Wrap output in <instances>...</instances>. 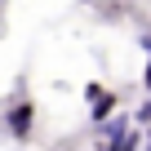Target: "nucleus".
I'll return each instance as SVG.
<instances>
[{"label": "nucleus", "instance_id": "nucleus-2", "mask_svg": "<svg viewBox=\"0 0 151 151\" xmlns=\"http://www.w3.org/2000/svg\"><path fill=\"white\" fill-rule=\"evenodd\" d=\"M116 111H120V93H111V89H102V93H98V98L89 102V124L98 129V124H102V120H111Z\"/></svg>", "mask_w": 151, "mask_h": 151}, {"label": "nucleus", "instance_id": "nucleus-1", "mask_svg": "<svg viewBox=\"0 0 151 151\" xmlns=\"http://www.w3.org/2000/svg\"><path fill=\"white\" fill-rule=\"evenodd\" d=\"M5 133L14 138V142H31V133H36V102L27 98V93H18L9 107H5Z\"/></svg>", "mask_w": 151, "mask_h": 151}, {"label": "nucleus", "instance_id": "nucleus-3", "mask_svg": "<svg viewBox=\"0 0 151 151\" xmlns=\"http://www.w3.org/2000/svg\"><path fill=\"white\" fill-rule=\"evenodd\" d=\"M142 151H151V124L142 129Z\"/></svg>", "mask_w": 151, "mask_h": 151}]
</instances>
